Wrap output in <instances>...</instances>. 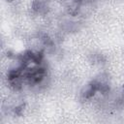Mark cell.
Wrapping results in <instances>:
<instances>
[{"mask_svg":"<svg viewBox=\"0 0 124 124\" xmlns=\"http://www.w3.org/2000/svg\"><path fill=\"white\" fill-rule=\"evenodd\" d=\"M122 94H123V96H124V87H123V92H122Z\"/></svg>","mask_w":124,"mask_h":124,"instance_id":"6da1fadb","label":"cell"}]
</instances>
